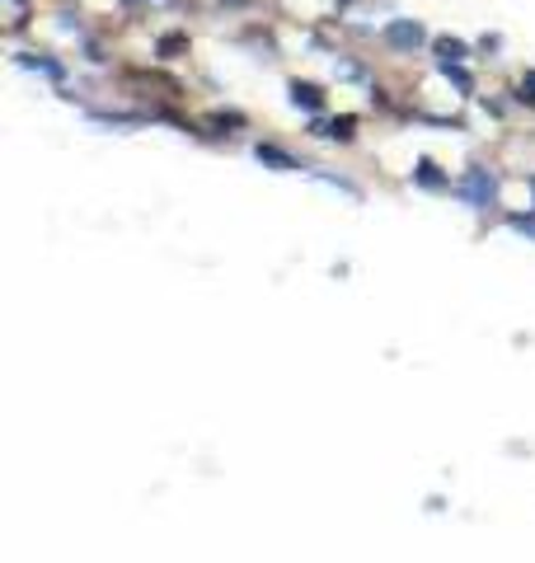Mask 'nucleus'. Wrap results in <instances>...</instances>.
<instances>
[{
    "label": "nucleus",
    "mask_w": 535,
    "mask_h": 563,
    "mask_svg": "<svg viewBox=\"0 0 535 563\" xmlns=\"http://www.w3.org/2000/svg\"><path fill=\"white\" fill-rule=\"evenodd\" d=\"M390 38H395V43H418L423 33H418V24H414V29H408V24H395V29H390Z\"/></svg>",
    "instance_id": "obj_2"
},
{
    "label": "nucleus",
    "mask_w": 535,
    "mask_h": 563,
    "mask_svg": "<svg viewBox=\"0 0 535 563\" xmlns=\"http://www.w3.org/2000/svg\"><path fill=\"white\" fill-rule=\"evenodd\" d=\"M292 99L306 103V109H319V90H315V85H292Z\"/></svg>",
    "instance_id": "obj_1"
},
{
    "label": "nucleus",
    "mask_w": 535,
    "mask_h": 563,
    "mask_svg": "<svg viewBox=\"0 0 535 563\" xmlns=\"http://www.w3.org/2000/svg\"><path fill=\"white\" fill-rule=\"evenodd\" d=\"M522 99H535V76H526V80H522Z\"/></svg>",
    "instance_id": "obj_4"
},
{
    "label": "nucleus",
    "mask_w": 535,
    "mask_h": 563,
    "mask_svg": "<svg viewBox=\"0 0 535 563\" xmlns=\"http://www.w3.org/2000/svg\"><path fill=\"white\" fill-rule=\"evenodd\" d=\"M329 136H343V141H348V136H352V118H338L334 128H329Z\"/></svg>",
    "instance_id": "obj_3"
}]
</instances>
